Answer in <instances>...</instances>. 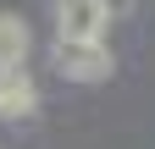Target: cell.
Returning <instances> with one entry per match:
<instances>
[{
    "mask_svg": "<svg viewBox=\"0 0 155 149\" xmlns=\"http://www.w3.org/2000/svg\"><path fill=\"white\" fill-rule=\"evenodd\" d=\"M50 66H55V78H67V83H105L116 72V55H111L105 39H55Z\"/></svg>",
    "mask_w": 155,
    "mask_h": 149,
    "instance_id": "6da1fadb",
    "label": "cell"
},
{
    "mask_svg": "<svg viewBox=\"0 0 155 149\" xmlns=\"http://www.w3.org/2000/svg\"><path fill=\"white\" fill-rule=\"evenodd\" d=\"M50 17H55V39H105L111 28L100 0H50Z\"/></svg>",
    "mask_w": 155,
    "mask_h": 149,
    "instance_id": "7a4b0ae2",
    "label": "cell"
},
{
    "mask_svg": "<svg viewBox=\"0 0 155 149\" xmlns=\"http://www.w3.org/2000/svg\"><path fill=\"white\" fill-rule=\"evenodd\" d=\"M39 110V83L28 78V66L0 72V122H28Z\"/></svg>",
    "mask_w": 155,
    "mask_h": 149,
    "instance_id": "3957f363",
    "label": "cell"
},
{
    "mask_svg": "<svg viewBox=\"0 0 155 149\" xmlns=\"http://www.w3.org/2000/svg\"><path fill=\"white\" fill-rule=\"evenodd\" d=\"M100 6H105V17H122V11L133 6V0H100Z\"/></svg>",
    "mask_w": 155,
    "mask_h": 149,
    "instance_id": "5b68a950",
    "label": "cell"
},
{
    "mask_svg": "<svg viewBox=\"0 0 155 149\" xmlns=\"http://www.w3.org/2000/svg\"><path fill=\"white\" fill-rule=\"evenodd\" d=\"M28 55H33V28H28V17H22V11H0V72L28 66Z\"/></svg>",
    "mask_w": 155,
    "mask_h": 149,
    "instance_id": "277c9868",
    "label": "cell"
}]
</instances>
